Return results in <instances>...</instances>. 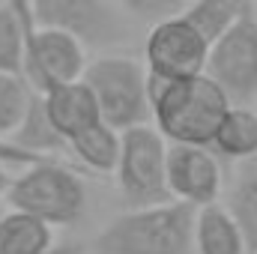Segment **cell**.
I'll return each instance as SVG.
<instances>
[{
  "label": "cell",
  "mask_w": 257,
  "mask_h": 254,
  "mask_svg": "<svg viewBox=\"0 0 257 254\" xmlns=\"http://www.w3.org/2000/svg\"><path fill=\"white\" fill-rule=\"evenodd\" d=\"M39 27L75 33L84 45H114L126 36L123 9L111 0H30Z\"/></svg>",
  "instance_id": "9"
},
{
  "label": "cell",
  "mask_w": 257,
  "mask_h": 254,
  "mask_svg": "<svg viewBox=\"0 0 257 254\" xmlns=\"http://www.w3.org/2000/svg\"><path fill=\"white\" fill-rule=\"evenodd\" d=\"M111 3L120 6L126 15L144 18V21H159V18L174 15L183 0H111Z\"/></svg>",
  "instance_id": "20"
},
{
  "label": "cell",
  "mask_w": 257,
  "mask_h": 254,
  "mask_svg": "<svg viewBox=\"0 0 257 254\" xmlns=\"http://www.w3.org/2000/svg\"><path fill=\"white\" fill-rule=\"evenodd\" d=\"M251 9H254V0H192L186 6V15L215 42L227 27H233Z\"/></svg>",
  "instance_id": "19"
},
{
  "label": "cell",
  "mask_w": 257,
  "mask_h": 254,
  "mask_svg": "<svg viewBox=\"0 0 257 254\" xmlns=\"http://www.w3.org/2000/svg\"><path fill=\"white\" fill-rule=\"evenodd\" d=\"M168 150L171 141L150 123L123 132V156L114 177L128 206L174 200L168 186Z\"/></svg>",
  "instance_id": "5"
},
{
  "label": "cell",
  "mask_w": 257,
  "mask_h": 254,
  "mask_svg": "<svg viewBox=\"0 0 257 254\" xmlns=\"http://www.w3.org/2000/svg\"><path fill=\"white\" fill-rule=\"evenodd\" d=\"M251 254H254V251H251Z\"/></svg>",
  "instance_id": "23"
},
{
  "label": "cell",
  "mask_w": 257,
  "mask_h": 254,
  "mask_svg": "<svg viewBox=\"0 0 257 254\" xmlns=\"http://www.w3.org/2000/svg\"><path fill=\"white\" fill-rule=\"evenodd\" d=\"M69 153L93 174H117L123 156V132L99 120L69 141Z\"/></svg>",
  "instance_id": "13"
},
{
  "label": "cell",
  "mask_w": 257,
  "mask_h": 254,
  "mask_svg": "<svg viewBox=\"0 0 257 254\" xmlns=\"http://www.w3.org/2000/svg\"><path fill=\"white\" fill-rule=\"evenodd\" d=\"M84 81L93 87L102 120L114 129L144 126L153 120V99H150V69L147 63L126 54H102L87 63Z\"/></svg>",
  "instance_id": "3"
},
{
  "label": "cell",
  "mask_w": 257,
  "mask_h": 254,
  "mask_svg": "<svg viewBox=\"0 0 257 254\" xmlns=\"http://www.w3.org/2000/svg\"><path fill=\"white\" fill-rule=\"evenodd\" d=\"M12 141L18 147H24L27 153L39 156V159H48L51 153H60V150H69V141L57 132V126L51 123L48 111H45V102H42V93H36L24 123L15 129Z\"/></svg>",
  "instance_id": "16"
},
{
  "label": "cell",
  "mask_w": 257,
  "mask_h": 254,
  "mask_svg": "<svg viewBox=\"0 0 257 254\" xmlns=\"http://www.w3.org/2000/svg\"><path fill=\"white\" fill-rule=\"evenodd\" d=\"M194 254H251L239 221L233 218V212L227 206L209 203V206L197 209Z\"/></svg>",
  "instance_id": "12"
},
{
  "label": "cell",
  "mask_w": 257,
  "mask_h": 254,
  "mask_svg": "<svg viewBox=\"0 0 257 254\" xmlns=\"http://www.w3.org/2000/svg\"><path fill=\"white\" fill-rule=\"evenodd\" d=\"M54 245V227L24 209L0 212V254H48Z\"/></svg>",
  "instance_id": "14"
},
{
  "label": "cell",
  "mask_w": 257,
  "mask_h": 254,
  "mask_svg": "<svg viewBox=\"0 0 257 254\" xmlns=\"http://www.w3.org/2000/svg\"><path fill=\"white\" fill-rule=\"evenodd\" d=\"M197 206L165 200L132 206L93 239V254H194Z\"/></svg>",
  "instance_id": "2"
},
{
  "label": "cell",
  "mask_w": 257,
  "mask_h": 254,
  "mask_svg": "<svg viewBox=\"0 0 257 254\" xmlns=\"http://www.w3.org/2000/svg\"><path fill=\"white\" fill-rule=\"evenodd\" d=\"M6 200L12 209H24L30 215H39L51 227L75 224L87 209V186L84 180L51 159H42L30 168H24L6 191Z\"/></svg>",
  "instance_id": "4"
},
{
  "label": "cell",
  "mask_w": 257,
  "mask_h": 254,
  "mask_svg": "<svg viewBox=\"0 0 257 254\" xmlns=\"http://www.w3.org/2000/svg\"><path fill=\"white\" fill-rule=\"evenodd\" d=\"M9 168L12 165H6V162H0V197H6V191H9V186H12V174H9Z\"/></svg>",
  "instance_id": "22"
},
{
  "label": "cell",
  "mask_w": 257,
  "mask_h": 254,
  "mask_svg": "<svg viewBox=\"0 0 257 254\" xmlns=\"http://www.w3.org/2000/svg\"><path fill=\"white\" fill-rule=\"evenodd\" d=\"M36 87L27 81V75L21 72H3L0 69V138L15 135V129L24 123L33 99H36Z\"/></svg>",
  "instance_id": "18"
},
{
  "label": "cell",
  "mask_w": 257,
  "mask_h": 254,
  "mask_svg": "<svg viewBox=\"0 0 257 254\" xmlns=\"http://www.w3.org/2000/svg\"><path fill=\"white\" fill-rule=\"evenodd\" d=\"M212 39L194 24L186 12L153 21L144 39V63L159 81H180L203 75L209 63Z\"/></svg>",
  "instance_id": "6"
},
{
  "label": "cell",
  "mask_w": 257,
  "mask_h": 254,
  "mask_svg": "<svg viewBox=\"0 0 257 254\" xmlns=\"http://www.w3.org/2000/svg\"><path fill=\"white\" fill-rule=\"evenodd\" d=\"M168 186L171 197L192 203V206H209L218 203V194L224 189V174L218 153L203 144H171L168 150Z\"/></svg>",
  "instance_id": "10"
},
{
  "label": "cell",
  "mask_w": 257,
  "mask_h": 254,
  "mask_svg": "<svg viewBox=\"0 0 257 254\" xmlns=\"http://www.w3.org/2000/svg\"><path fill=\"white\" fill-rule=\"evenodd\" d=\"M212 150L224 159L245 162L257 156V111L251 105H233L227 117L221 120L218 135L212 141Z\"/></svg>",
  "instance_id": "15"
},
{
  "label": "cell",
  "mask_w": 257,
  "mask_h": 254,
  "mask_svg": "<svg viewBox=\"0 0 257 254\" xmlns=\"http://www.w3.org/2000/svg\"><path fill=\"white\" fill-rule=\"evenodd\" d=\"M87 72V45L75 36L57 27H39L36 18L27 24V60L24 75L27 81L45 93L57 84L78 81Z\"/></svg>",
  "instance_id": "8"
},
{
  "label": "cell",
  "mask_w": 257,
  "mask_h": 254,
  "mask_svg": "<svg viewBox=\"0 0 257 254\" xmlns=\"http://www.w3.org/2000/svg\"><path fill=\"white\" fill-rule=\"evenodd\" d=\"M42 102H45V111H48L51 123L57 126V132L66 141H72L78 132H84V129H90L93 123L102 120L99 99H96L93 87L84 78L66 81V84H57V87L45 90Z\"/></svg>",
  "instance_id": "11"
},
{
  "label": "cell",
  "mask_w": 257,
  "mask_h": 254,
  "mask_svg": "<svg viewBox=\"0 0 257 254\" xmlns=\"http://www.w3.org/2000/svg\"><path fill=\"white\" fill-rule=\"evenodd\" d=\"M153 123L171 144L212 147L221 120L233 108L230 96L203 72L180 81H159L150 75Z\"/></svg>",
  "instance_id": "1"
},
{
  "label": "cell",
  "mask_w": 257,
  "mask_h": 254,
  "mask_svg": "<svg viewBox=\"0 0 257 254\" xmlns=\"http://www.w3.org/2000/svg\"><path fill=\"white\" fill-rule=\"evenodd\" d=\"M0 162H6V165H12V168H30V165H36V162H42V159L33 156V153H27L24 147H18V144L9 141V138H0Z\"/></svg>",
  "instance_id": "21"
},
{
  "label": "cell",
  "mask_w": 257,
  "mask_h": 254,
  "mask_svg": "<svg viewBox=\"0 0 257 254\" xmlns=\"http://www.w3.org/2000/svg\"><path fill=\"white\" fill-rule=\"evenodd\" d=\"M227 209L239 221L248 248L257 254V156L245 159L233 177V186L227 191Z\"/></svg>",
  "instance_id": "17"
},
{
  "label": "cell",
  "mask_w": 257,
  "mask_h": 254,
  "mask_svg": "<svg viewBox=\"0 0 257 254\" xmlns=\"http://www.w3.org/2000/svg\"><path fill=\"white\" fill-rule=\"evenodd\" d=\"M206 75L230 96L233 105L257 102V15L254 9L227 27L209 48Z\"/></svg>",
  "instance_id": "7"
}]
</instances>
